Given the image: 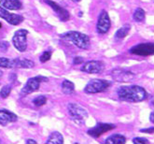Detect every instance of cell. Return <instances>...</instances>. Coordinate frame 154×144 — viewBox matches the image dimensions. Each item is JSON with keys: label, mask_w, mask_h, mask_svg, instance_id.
<instances>
[{"label": "cell", "mask_w": 154, "mask_h": 144, "mask_svg": "<svg viewBox=\"0 0 154 144\" xmlns=\"http://www.w3.org/2000/svg\"><path fill=\"white\" fill-rule=\"evenodd\" d=\"M154 128L153 127H149V128H145V129H141L140 132L142 133H149V134H152L153 133Z\"/></svg>", "instance_id": "obj_29"}, {"label": "cell", "mask_w": 154, "mask_h": 144, "mask_svg": "<svg viewBox=\"0 0 154 144\" xmlns=\"http://www.w3.org/2000/svg\"><path fill=\"white\" fill-rule=\"evenodd\" d=\"M3 76V72L1 71V70H0V78H1Z\"/></svg>", "instance_id": "obj_33"}, {"label": "cell", "mask_w": 154, "mask_h": 144, "mask_svg": "<svg viewBox=\"0 0 154 144\" xmlns=\"http://www.w3.org/2000/svg\"><path fill=\"white\" fill-rule=\"evenodd\" d=\"M1 5L4 8L10 11H19L23 7L20 0H1Z\"/></svg>", "instance_id": "obj_15"}, {"label": "cell", "mask_w": 154, "mask_h": 144, "mask_svg": "<svg viewBox=\"0 0 154 144\" xmlns=\"http://www.w3.org/2000/svg\"><path fill=\"white\" fill-rule=\"evenodd\" d=\"M64 143V138L60 132L54 131L52 132L46 140V144H63Z\"/></svg>", "instance_id": "obj_16"}, {"label": "cell", "mask_w": 154, "mask_h": 144, "mask_svg": "<svg viewBox=\"0 0 154 144\" xmlns=\"http://www.w3.org/2000/svg\"><path fill=\"white\" fill-rule=\"evenodd\" d=\"M44 2L48 4L51 10L55 12L56 16L60 19V21L62 22H66L69 20L70 18V14L69 12L66 10V8H64L63 7H61L59 4H57L56 2L54 1H51V0H44Z\"/></svg>", "instance_id": "obj_11"}, {"label": "cell", "mask_w": 154, "mask_h": 144, "mask_svg": "<svg viewBox=\"0 0 154 144\" xmlns=\"http://www.w3.org/2000/svg\"><path fill=\"white\" fill-rule=\"evenodd\" d=\"M35 67V63L26 58H16V67L17 68H32Z\"/></svg>", "instance_id": "obj_18"}, {"label": "cell", "mask_w": 154, "mask_h": 144, "mask_svg": "<svg viewBox=\"0 0 154 144\" xmlns=\"http://www.w3.org/2000/svg\"><path fill=\"white\" fill-rule=\"evenodd\" d=\"M30 143L37 144V141L34 140V139H27V140H26V144H30Z\"/></svg>", "instance_id": "obj_31"}, {"label": "cell", "mask_w": 154, "mask_h": 144, "mask_svg": "<svg viewBox=\"0 0 154 144\" xmlns=\"http://www.w3.org/2000/svg\"><path fill=\"white\" fill-rule=\"evenodd\" d=\"M125 142H126V138L120 134L111 135L110 137H108L105 140V143L106 144H124Z\"/></svg>", "instance_id": "obj_17"}, {"label": "cell", "mask_w": 154, "mask_h": 144, "mask_svg": "<svg viewBox=\"0 0 154 144\" xmlns=\"http://www.w3.org/2000/svg\"><path fill=\"white\" fill-rule=\"evenodd\" d=\"M1 26H2V25H1V23H0V27H1Z\"/></svg>", "instance_id": "obj_35"}, {"label": "cell", "mask_w": 154, "mask_h": 144, "mask_svg": "<svg viewBox=\"0 0 154 144\" xmlns=\"http://www.w3.org/2000/svg\"><path fill=\"white\" fill-rule=\"evenodd\" d=\"M110 86V83L106 80H99L94 79L90 80L87 83V85L84 88V92L86 94H97V93H102L106 90L108 89Z\"/></svg>", "instance_id": "obj_4"}, {"label": "cell", "mask_w": 154, "mask_h": 144, "mask_svg": "<svg viewBox=\"0 0 154 144\" xmlns=\"http://www.w3.org/2000/svg\"><path fill=\"white\" fill-rule=\"evenodd\" d=\"M130 28H131L130 24H124L123 26H122V27L120 29H118V31L116 32L115 39L117 40L123 39L125 37H127V35H128V33L130 31Z\"/></svg>", "instance_id": "obj_20"}, {"label": "cell", "mask_w": 154, "mask_h": 144, "mask_svg": "<svg viewBox=\"0 0 154 144\" xmlns=\"http://www.w3.org/2000/svg\"><path fill=\"white\" fill-rule=\"evenodd\" d=\"M150 122H151L152 124L154 123V112H153V111H152L151 114H150Z\"/></svg>", "instance_id": "obj_32"}, {"label": "cell", "mask_w": 154, "mask_h": 144, "mask_svg": "<svg viewBox=\"0 0 154 144\" xmlns=\"http://www.w3.org/2000/svg\"><path fill=\"white\" fill-rule=\"evenodd\" d=\"M62 92L66 95H72L75 92V84L68 80H65L62 83Z\"/></svg>", "instance_id": "obj_19"}, {"label": "cell", "mask_w": 154, "mask_h": 144, "mask_svg": "<svg viewBox=\"0 0 154 144\" xmlns=\"http://www.w3.org/2000/svg\"><path fill=\"white\" fill-rule=\"evenodd\" d=\"M111 23H110V18L108 13L106 11H102L100 15H99L96 29L99 34H106L108 30L110 29Z\"/></svg>", "instance_id": "obj_9"}, {"label": "cell", "mask_w": 154, "mask_h": 144, "mask_svg": "<svg viewBox=\"0 0 154 144\" xmlns=\"http://www.w3.org/2000/svg\"><path fill=\"white\" fill-rule=\"evenodd\" d=\"M112 78L118 83H130L135 79V75L129 70L115 68L112 70Z\"/></svg>", "instance_id": "obj_7"}, {"label": "cell", "mask_w": 154, "mask_h": 144, "mask_svg": "<svg viewBox=\"0 0 154 144\" xmlns=\"http://www.w3.org/2000/svg\"><path fill=\"white\" fill-rule=\"evenodd\" d=\"M61 38L64 39L67 41H71L75 46H77L79 49L87 50L90 47V38L87 35L82 34L77 31H69L65 34L61 35Z\"/></svg>", "instance_id": "obj_2"}, {"label": "cell", "mask_w": 154, "mask_h": 144, "mask_svg": "<svg viewBox=\"0 0 154 144\" xmlns=\"http://www.w3.org/2000/svg\"><path fill=\"white\" fill-rule=\"evenodd\" d=\"M27 35H28V31L26 29H19L14 33L12 38L14 47L21 52H25L27 49Z\"/></svg>", "instance_id": "obj_6"}, {"label": "cell", "mask_w": 154, "mask_h": 144, "mask_svg": "<svg viewBox=\"0 0 154 144\" xmlns=\"http://www.w3.org/2000/svg\"><path fill=\"white\" fill-rule=\"evenodd\" d=\"M18 120V116L7 110H0V125L6 127L8 124L14 123Z\"/></svg>", "instance_id": "obj_14"}, {"label": "cell", "mask_w": 154, "mask_h": 144, "mask_svg": "<svg viewBox=\"0 0 154 144\" xmlns=\"http://www.w3.org/2000/svg\"><path fill=\"white\" fill-rule=\"evenodd\" d=\"M134 143H137V144H144V143H149V141L147 139H144V138H134L133 139Z\"/></svg>", "instance_id": "obj_27"}, {"label": "cell", "mask_w": 154, "mask_h": 144, "mask_svg": "<svg viewBox=\"0 0 154 144\" xmlns=\"http://www.w3.org/2000/svg\"><path fill=\"white\" fill-rule=\"evenodd\" d=\"M130 53L140 56H149L153 55L154 45L153 43H140L130 49Z\"/></svg>", "instance_id": "obj_8"}, {"label": "cell", "mask_w": 154, "mask_h": 144, "mask_svg": "<svg viewBox=\"0 0 154 144\" xmlns=\"http://www.w3.org/2000/svg\"><path fill=\"white\" fill-rule=\"evenodd\" d=\"M83 62H84V59L82 57H75L74 58V64L75 65H79Z\"/></svg>", "instance_id": "obj_28"}, {"label": "cell", "mask_w": 154, "mask_h": 144, "mask_svg": "<svg viewBox=\"0 0 154 144\" xmlns=\"http://www.w3.org/2000/svg\"><path fill=\"white\" fill-rule=\"evenodd\" d=\"M51 57V51H45L42 52V55L39 56V61L41 63H46Z\"/></svg>", "instance_id": "obj_25"}, {"label": "cell", "mask_w": 154, "mask_h": 144, "mask_svg": "<svg viewBox=\"0 0 154 144\" xmlns=\"http://www.w3.org/2000/svg\"><path fill=\"white\" fill-rule=\"evenodd\" d=\"M47 102V97L45 95H39V96H37L33 100V104L35 106V107H42L46 104Z\"/></svg>", "instance_id": "obj_23"}, {"label": "cell", "mask_w": 154, "mask_h": 144, "mask_svg": "<svg viewBox=\"0 0 154 144\" xmlns=\"http://www.w3.org/2000/svg\"><path fill=\"white\" fill-rule=\"evenodd\" d=\"M72 1H74V2H80L81 0H72Z\"/></svg>", "instance_id": "obj_34"}, {"label": "cell", "mask_w": 154, "mask_h": 144, "mask_svg": "<svg viewBox=\"0 0 154 144\" xmlns=\"http://www.w3.org/2000/svg\"><path fill=\"white\" fill-rule=\"evenodd\" d=\"M41 82H48V78L43 76H37L34 78H30L24 84L23 88L21 91L22 95H27L29 94H32L35 91H38L40 86Z\"/></svg>", "instance_id": "obj_5"}, {"label": "cell", "mask_w": 154, "mask_h": 144, "mask_svg": "<svg viewBox=\"0 0 154 144\" xmlns=\"http://www.w3.org/2000/svg\"><path fill=\"white\" fill-rule=\"evenodd\" d=\"M67 110L71 120L79 125L83 124L88 118V111L79 104L69 103L67 106Z\"/></svg>", "instance_id": "obj_3"}, {"label": "cell", "mask_w": 154, "mask_h": 144, "mask_svg": "<svg viewBox=\"0 0 154 144\" xmlns=\"http://www.w3.org/2000/svg\"><path fill=\"white\" fill-rule=\"evenodd\" d=\"M120 99L128 102H141L148 96L146 90L138 85L122 86L117 91Z\"/></svg>", "instance_id": "obj_1"}, {"label": "cell", "mask_w": 154, "mask_h": 144, "mask_svg": "<svg viewBox=\"0 0 154 144\" xmlns=\"http://www.w3.org/2000/svg\"><path fill=\"white\" fill-rule=\"evenodd\" d=\"M0 67H3V68H14V67H16V59L0 57Z\"/></svg>", "instance_id": "obj_21"}, {"label": "cell", "mask_w": 154, "mask_h": 144, "mask_svg": "<svg viewBox=\"0 0 154 144\" xmlns=\"http://www.w3.org/2000/svg\"><path fill=\"white\" fill-rule=\"evenodd\" d=\"M0 18L6 20L8 23H11L12 25H18L23 22L24 18L22 15L19 14H13L8 12V11H6L4 8L0 7Z\"/></svg>", "instance_id": "obj_13"}, {"label": "cell", "mask_w": 154, "mask_h": 144, "mask_svg": "<svg viewBox=\"0 0 154 144\" xmlns=\"http://www.w3.org/2000/svg\"><path fill=\"white\" fill-rule=\"evenodd\" d=\"M8 79L11 80V83H16L17 82V75L15 73H11L10 75V77H8Z\"/></svg>", "instance_id": "obj_30"}, {"label": "cell", "mask_w": 154, "mask_h": 144, "mask_svg": "<svg viewBox=\"0 0 154 144\" xmlns=\"http://www.w3.org/2000/svg\"><path fill=\"white\" fill-rule=\"evenodd\" d=\"M105 65L101 61H89L81 67V71L89 74H99L104 70Z\"/></svg>", "instance_id": "obj_12"}, {"label": "cell", "mask_w": 154, "mask_h": 144, "mask_svg": "<svg viewBox=\"0 0 154 144\" xmlns=\"http://www.w3.org/2000/svg\"><path fill=\"white\" fill-rule=\"evenodd\" d=\"M116 127V125L113 124H104V123H100L97 124L95 127H94L93 128H91L88 130V135L91 137H93L94 139H97L103 135L106 132H108L112 129H114Z\"/></svg>", "instance_id": "obj_10"}, {"label": "cell", "mask_w": 154, "mask_h": 144, "mask_svg": "<svg viewBox=\"0 0 154 144\" xmlns=\"http://www.w3.org/2000/svg\"><path fill=\"white\" fill-rule=\"evenodd\" d=\"M8 47H10V43L8 41H0V51L7 52Z\"/></svg>", "instance_id": "obj_26"}, {"label": "cell", "mask_w": 154, "mask_h": 144, "mask_svg": "<svg viewBox=\"0 0 154 144\" xmlns=\"http://www.w3.org/2000/svg\"><path fill=\"white\" fill-rule=\"evenodd\" d=\"M11 89H12V86L11 85H5L2 87L1 91H0V96L2 98H7L10 94L11 93Z\"/></svg>", "instance_id": "obj_24"}, {"label": "cell", "mask_w": 154, "mask_h": 144, "mask_svg": "<svg viewBox=\"0 0 154 144\" xmlns=\"http://www.w3.org/2000/svg\"><path fill=\"white\" fill-rule=\"evenodd\" d=\"M134 20L137 22H143L145 20V11L143 8H137L134 12Z\"/></svg>", "instance_id": "obj_22"}]
</instances>
